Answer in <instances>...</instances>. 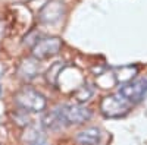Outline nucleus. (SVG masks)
Listing matches in <instances>:
<instances>
[{
	"mask_svg": "<svg viewBox=\"0 0 147 145\" xmlns=\"http://www.w3.org/2000/svg\"><path fill=\"white\" fill-rule=\"evenodd\" d=\"M65 62H56L53 63L50 67H49V70L46 72V79L49 84H52V85H56L57 84V78L60 75V72H62L65 69Z\"/></svg>",
	"mask_w": 147,
	"mask_h": 145,
	"instance_id": "nucleus-12",
	"label": "nucleus"
},
{
	"mask_svg": "<svg viewBox=\"0 0 147 145\" xmlns=\"http://www.w3.org/2000/svg\"><path fill=\"white\" fill-rule=\"evenodd\" d=\"M72 95H74V98L77 100L78 104H82V103L90 101V100L93 98V95H94V88L90 85V84L84 82L77 91H74V92H72Z\"/></svg>",
	"mask_w": 147,
	"mask_h": 145,
	"instance_id": "nucleus-10",
	"label": "nucleus"
},
{
	"mask_svg": "<svg viewBox=\"0 0 147 145\" xmlns=\"http://www.w3.org/2000/svg\"><path fill=\"white\" fill-rule=\"evenodd\" d=\"M0 97H2V87H0Z\"/></svg>",
	"mask_w": 147,
	"mask_h": 145,
	"instance_id": "nucleus-14",
	"label": "nucleus"
},
{
	"mask_svg": "<svg viewBox=\"0 0 147 145\" xmlns=\"http://www.w3.org/2000/svg\"><path fill=\"white\" fill-rule=\"evenodd\" d=\"M37 74H38V63L31 60V59L25 60L19 67V75L24 79H32L37 76Z\"/></svg>",
	"mask_w": 147,
	"mask_h": 145,
	"instance_id": "nucleus-11",
	"label": "nucleus"
},
{
	"mask_svg": "<svg viewBox=\"0 0 147 145\" xmlns=\"http://www.w3.org/2000/svg\"><path fill=\"white\" fill-rule=\"evenodd\" d=\"M43 125L50 129V130H57V129H62L65 128V122L62 119V114H60L59 108H53L52 112H49L44 117H43Z\"/></svg>",
	"mask_w": 147,
	"mask_h": 145,
	"instance_id": "nucleus-8",
	"label": "nucleus"
},
{
	"mask_svg": "<svg viewBox=\"0 0 147 145\" xmlns=\"http://www.w3.org/2000/svg\"><path fill=\"white\" fill-rule=\"evenodd\" d=\"M63 15V3L53 0V2L47 3L41 12H40V21L44 23H55L56 21H59Z\"/></svg>",
	"mask_w": 147,
	"mask_h": 145,
	"instance_id": "nucleus-6",
	"label": "nucleus"
},
{
	"mask_svg": "<svg viewBox=\"0 0 147 145\" xmlns=\"http://www.w3.org/2000/svg\"><path fill=\"white\" fill-rule=\"evenodd\" d=\"M60 48H62V40L60 38H57V37L43 38V40H38L34 44L32 56L37 60L49 59V57H53V56L59 54Z\"/></svg>",
	"mask_w": 147,
	"mask_h": 145,
	"instance_id": "nucleus-5",
	"label": "nucleus"
},
{
	"mask_svg": "<svg viewBox=\"0 0 147 145\" xmlns=\"http://www.w3.org/2000/svg\"><path fill=\"white\" fill-rule=\"evenodd\" d=\"M138 74V67L137 66H132V65H128V66H122V67H118L113 74V78L116 82H121V84H127L129 81H132V78Z\"/></svg>",
	"mask_w": 147,
	"mask_h": 145,
	"instance_id": "nucleus-9",
	"label": "nucleus"
},
{
	"mask_svg": "<svg viewBox=\"0 0 147 145\" xmlns=\"http://www.w3.org/2000/svg\"><path fill=\"white\" fill-rule=\"evenodd\" d=\"M59 112L62 114V119L65 122V126L69 125H82L85 123L87 120L91 119L93 113L90 108H87L85 106L81 104H63V106H59Z\"/></svg>",
	"mask_w": 147,
	"mask_h": 145,
	"instance_id": "nucleus-2",
	"label": "nucleus"
},
{
	"mask_svg": "<svg viewBox=\"0 0 147 145\" xmlns=\"http://www.w3.org/2000/svg\"><path fill=\"white\" fill-rule=\"evenodd\" d=\"M15 104L25 113H40L46 108L47 100L37 90L31 87H24L15 94Z\"/></svg>",
	"mask_w": 147,
	"mask_h": 145,
	"instance_id": "nucleus-1",
	"label": "nucleus"
},
{
	"mask_svg": "<svg viewBox=\"0 0 147 145\" xmlns=\"http://www.w3.org/2000/svg\"><path fill=\"white\" fill-rule=\"evenodd\" d=\"M78 145H99L102 141V132L99 128H87L75 135Z\"/></svg>",
	"mask_w": 147,
	"mask_h": 145,
	"instance_id": "nucleus-7",
	"label": "nucleus"
},
{
	"mask_svg": "<svg viewBox=\"0 0 147 145\" xmlns=\"http://www.w3.org/2000/svg\"><path fill=\"white\" fill-rule=\"evenodd\" d=\"M131 108V103L124 100L121 95H106L100 103V112L109 117V119H116L121 116H125Z\"/></svg>",
	"mask_w": 147,
	"mask_h": 145,
	"instance_id": "nucleus-3",
	"label": "nucleus"
},
{
	"mask_svg": "<svg viewBox=\"0 0 147 145\" xmlns=\"http://www.w3.org/2000/svg\"><path fill=\"white\" fill-rule=\"evenodd\" d=\"M146 92H147V79H136L127 84H122L119 87L118 95H121L124 100L132 104L143 100Z\"/></svg>",
	"mask_w": 147,
	"mask_h": 145,
	"instance_id": "nucleus-4",
	"label": "nucleus"
},
{
	"mask_svg": "<svg viewBox=\"0 0 147 145\" xmlns=\"http://www.w3.org/2000/svg\"><path fill=\"white\" fill-rule=\"evenodd\" d=\"M30 145H47V144H46L44 141H41V139H35V141H34V142H31Z\"/></svg>",
	"mask_w": 147,
	"mask_h": 145,
	"instance_id": "nucleus-13",
	"label": "nucleus"
}]
</instances>
